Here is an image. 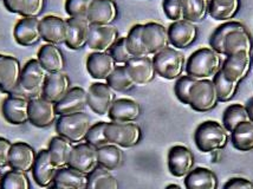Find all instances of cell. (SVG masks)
<instances>
[{
  "label": "cell",
  "mask_w": 253,
  "mask_h": 189,
  "mask_svg": "<svg viewBox=\"0 0 253 189\" xmlns=\"http://www.w3.org/2000/svg\"><path fill=\"white\" fill-rule=\"evenodd\" d=\"M49 189H66V188H62V187H58V186H52V187H50Z\"/></svg>",
  "instance_id": "cell-56"
},
{
  "label": "cell",
  "mask_w": 253,
  "mask_h": 189,
  "mask_svg": "<svg viewBox=\"0 0 253 189\" xmlns=\"http://www.w3.org/2000/svg\"><path fill=\"white\" fill-rule=\"evenodd\" d=\"M245 107H246V110H248V113H249L250 119L253 122V97L248 102V103H246Z\"/></svg>",
  "instance_id": "cell-54"
},
{
  "label": "cell",
  "mask_w": 253,
  "mask_h": 189,
  "mask_svg": "<svg viewBox=\"0 0 253 189\" xmlns=\"http://www.w3.org/2000/svg\"><path fill=\"white\" fill-rule=\"evenodd\" d=\"M156 75L165 79H177L186 68L185 56L174 47H167L153 57Z\"/></svg>",
  "instance_id": "cell-5"
},
{
  "label": "cell",
  "mask_w": 253,
  "mask_h": 189,
  "mask_svg": "<svg viewBox=\"0 0 253 189\" xmlns=\"http://www.w3.org/2000/svg\"><path fill=\"white\" fill-rule=\"evenodd\" d=\"M252 67H253V55H252Z\"/></svg>",
  "instance_id": "cell-57"
},
{
  "label": "cell",
  "mask_w": 253,
  "mask_h": 189,
  "mask_svg": "<svg viewBox=\"0 0 253 189\" xmlns=\"http://www.w3.org/2000/svg\"><path fill=\"white\" fill-rule=\"evenodd\" d=\"M231 142L239 151H253V122L240 123L231 133Z\"/></svg>",
  "instance_id": "cell-35"
},
{
  "label": "cell",
  "mask_w": 253,
  "mask_h": 189,
  "mask_svg": "<svg viewBox=\"0 0 253 189\" xmlns=\"http://www.w3.org/2000/svg\"><path fill=\"white\" fill-rule=\"evenodd\" d=\"M66 46L71 50H81L88 44L91 24L86 18H69Z\"/></svg>",
  "instance_id": "cell-19"
},
{
  "label": "cell",
  "mask_w": 253,
  "mask_h": 189,
  "mask_svg": "<svg viewBox=\"0 0 253 189\" xmlns=\"http://www.w3.org/2000/svg\"><path fill=\"white\" fill-rule=\"evenodd\" d=\"M129 74L137 85H146L156 76L153 58L150 57H134L126 64Z\"/></svg>",
  "instance_id": "cell-24"
},
{
  "label": "cell",
  "mask_w": 253,
  "mask_h": 189,
  "mask_svg": "<svg viewBox=\"0 0 253 189\" xmlns=\"http://www.w3.org/2000/svg\"><path fill=\"white\" fill-rule=\"evenodd\" d=\"M42 39L47 44H65L68 37V23L65 19L56 16H46L41 19Z\"/></svg>",
  "instance_id": "cell-18"
},
{
  "label": "cell",
  "mask_w": 253,
  "mask_h": 189,
  "mask_svg": "<svg viewBox=\"0 0 253 189\" xmlns=\"http://www.w3.org/2000/svg\"><path fill=\"white\" fill-rule=\"evenodd\" d=\"M86 189H120V185L110 170L98 166L88 175Z\"/></svg>",
  "instance_id": "cell-37"
},
{
  "label": "cell",
  "mask_w": 253,
  "mask_h": 189,
  "mask_svg": "<svg viewBox=\"0 0 253 189\" xmlns=\"http://www.w3.org/2000/svg\"><path fill=\"white\" fill-rule=\"evenodd\" d=\"M105 125H107V122H98L91 125L88 134H86L85 142L97 149L103 146L109 145L107 137H105Z\"/></svg>",
  "instance_id": "cell-45"
},
{
  "label": "cell",
  "mask_w": 253,
  "mask_h": 189,
  "mask_svg": "<svg viewBox=\"0 0 253 189\" xmlns=\"http://www.w3.org/2000/svg\"><path fill=\"white\" fill-rule=\"evenodd\" d=\"M22 65L16 57L0 55V91L12 95L20 83Z\"/></svg>",
  "instance_id": "cell-9"
},
{
  "label": "cell",
  "mask_w": 253,
  "mask_h": 189,
  "mask_svg": "<svg viewBox=\"0 0 253 189\" xmlns=\"http://www.w3.org/2000/svg\"><path fill=\"white\" fill-rule=\"evenodd\" d=\"M105 137L111 145L121 147V148H131L138 145L142 137V130L135 123H107L105 125Z\"/></svg>",
  "instance_id": "cell-7"
},
{
  "label": "cell",
  "mask_w": 253,
  "mask_h": 189,
  "mask_svg": "<svg viewBox=\"0 0 253 189\" xmlns=\"http://www.w3.org/2000/svg\"><path fill=\"white\" fill-rule=\"evenodd\" d=\"M197 78L188 76H181L176 79L175 86H174V91H175V95L181 103L183 104H188V97H189V92H191L192 86L194 85V83L197 82Z\"/></svg>",
  "instance_id": "cell-47"
},
{
  "label": "cell",
  "mask_w": 253,
  "mask_h": 189,
  "mask_svg": "<svg viewBox=\"0 0 253 189\" xmlns=\"http://www.w3.org/2000/svg\"><path fill=\"white\" fill-rule=\"evenodd\" d=\"M141 115V106L136 101L129 98H120L114 102L109 113V118L113 122L129 123L134 122Z\"/></svg>",
  "instance_id": "cell-29"
},
{
  "label": "cell",
  "mask_w": 253,
  "mask_h": 189,
  "mask_svg": "<svg viewBox=\"0 0 253 189\" xmlns=\"http://www.w3.org/2000/svg\"><path fill=\"white\" fill-rule=\"evenodd\" d=\"M98 154V166L105 168L108 170H114L119 168L125 160L121 147L115 145H109L101 147L97 149Z\"/></svg>",
  "instance_id": "cell-36"
},
{
  "label": "cell",
  "mask_w": 253,
  "mask_h": 189,
  "mask_svg": "<svg viewBox=\"0 0 253 189\" xmlns=\"http://www.w3.org/2000/svg\"><path fill=\"white\" fill-rule=\"evenodd\" d=\"M186 189H218L219 180L213 170L199 167L185 178Z\"/></svg>",
  "instance_id": "cell-31"
},
{
  "label": "cell",
  "mask_w": 253,
  "mask_h": 189,
  "mask_svg": "<svg viewBox=\"0 0 253 189\" xmlns=\"http://www.w3.org/2000/svg\"><path fill=\"white\" fill-rule=\"evenodd\" d=\"M30 180L25 173L10 170L1 176L0 189H30Z\"/></svg>",
  "instance_id": "cell-43"
},
{
  "label": "cell",
  "mask_w": 253,
  "mask_h": 189,
  "mask_svg": "<svg viewBox=\"0 0 253 189\" xmlns=\"http://www.w3.org/2000/svg\"><path fill=\"white\" fill-rule=\"evenodd\" d=\"M211 0H182L183 18L191 23H201L209 16Z\"/></svg>",
  "instance_id": "cell-38"
},
{
  "label": "cell",
  "mask_w": 253,
  "mask_h": 189,
  "mask_svg": "<svg viewBox=\"0 0 253 189\" xmlns=\"http://www.w3.org/2000/svg\"><path fill=\"white\" fill-rule=\"evenodd\" d=\"M116 68V62L109 52H92L86 59L89 75L98 80H107Z\"/></svg>",
  "instance_id": "cell-22"
},
{
  "label": "cell",
  "mask_w": 253,
  "mask_h": 189,
  "mask_svg": "<svg viewBox=\"0 0 253 189\" xmlns=\"http://www.w3.org/2000/svg\"><path fill=\"white\" fill-rule=\"evenodd\" d=\"M168 37L169 43L173 47L186 49L197 40L198 28L194 23L183 19L179 22H173L168 28Z\"/></svg>",
  "instance_id": "cell-15"
},
{
  "label": "cell",
  "mask_w": 253,
  "mask_h": 189,
  "mask_svg": "<svg viewBox=\"0 0 253 189\" xmlns=\"http://www.w3.org/2000/svg\"><path fill=\"white\" fill-rule=\"evenodd\" d=\"M36 157H37V154H36L35 149L28 143H12L8 166L13 170L28 173L30 170H32Z\"/></svg>",
  "instance_id": "cell-21"
},
{
  "label": "cell",
  "mask_w": 253,
  "mask_h": 189,
  "mask_svg": "<svg viewBox=\"0 0 253 189\" xmlns=\"http://www.w3.org/2000/svg\"><path fill=\"white\" fill-rule=\"evenodd\" d=\"M1 112L11 124H25L29 122V100L18 95H8L2 102Z\"/></svg>",
  "instance_id": "cell-17"
},
{
  "label": "cell",
  "mask_w": 253,
  "mask_h": 189,
  "mask_svg": "<svg viewBox=\"0 0 253 189\" xmlns=\"http://www.w3.org/2000/svg\"><path fill=\"white\" fill-rule=\"evenodd\" d=\"M213 1L222 7L238 8V10H240V5H242V0H213Z\"/></svg>",
  "instance_id": "cell-53"
},
{
  "label": "cell",
  "mask_w": 253,
  "mask_h": 189,
  "mask_svg": "<svg viewBox=\"0 0 253 189\" xmlns=\"http://www.w3.org/2000/svg\"><path fill=\"white\" fill-rule=\"evenodd\" d=\"M53 182L55 186L66 189H86L88 175L68 166L57 170Z\"/></svg>",
  "instance_id": "cell-32"
},
{
  "label": "cell",
  "mask_w": 253,
  "mask_h": 189,
  "mask_svg": "<svg viewBox=\"0 0 253 189\" xmlns=\"http://www.w3.org/2000/svg\"><path fill=\"white\" fill-rule=\"evenodd\" d=\"M12 143L8 140L0 137V168L8 166Z\"/></svg>",
  "instance_id": "cell-51"
},
{
  "label": "cell",
  "mask_w": 253,
  "mask_h": 189,
  "mask_svg": "<svg viewBox=\"0 0 253 189\" xmlns=\"http://www.w3.org/2000/svg\"><path fill=\"white\" fill-rule=\"evenodd\" d=\"M251 121L246 107L243 104H232L224 112L222 115V125L228 133L236 129L240 123Z\"/></svg>",
  "instance_id": "cell-39"
},
{
  "label": "cell",
  "mask_w": 253,
  "mask_h": 189,
  "mask_svg": "<svg viewBox=\"0 0 253 189\" xmlns=\"http://www.w3.org/2000/svg\"><path fill=\"white\" fill-rule=\"evenodd\" d=\"M239 12L238 8H228V7H222V6L218 5L216 2L211 0L210 2V11L209 14L213 19L215 20H221V22H230L231 19H233L237 16V13Z\"/></svg>",
  "instance_id": "cell-50"
},
{
  "label": "cell",
  "mask_w": 253,
  "mask_h": 189,
  "mask_svg": "<svg viewBox=\"0 0 253 189\" xmlns=\"http://www.w3.org/2000/svg\"><path fill=\"white\" fill-rule=\"evenodd\" d=\"M212 80L214 83L219 102H230L236 96L239 84L227 79L221 73V70L214 75Z\"/></svg>",
  "instance_id": "cell-42"
},
{
  "label": "cell",
  "mask_w": 253,
  "mask_h": 189,
  "mask_svg": "<svg viewBox=\"0 0 253 189\" xmlns=\"http://www.w3.org/2000/svg\"><path fill=\"white\" fill-rule=\"evenodd\" d=\"M107 84L114 91L126 92L136 86L126 65H117L114 73L108 77Z\"/></svg>",
  "instance_id": "cell-40"
},
{
  "label": "cell",
  "mask_w": 253,
  "mask_h": 189,
  "mask_svg": "<svg viewBox=\"0 0 253 189\" xmlns=\"http://www.w3.org/2000/svg\"><path fill=\"white\" fill-rule=\"evenodd\" d=\"M72 149H74L72 143L64 137L56 136L51 140L47 151H49L51 160L57 169L69 166Z\"/></svg>",
  "instance_id": "cell-33"
},
{
  "label": "cell",
  "mask_w": 253,
  "mask_h": 189,
  "mask_svg": "<svg viewBox=\"0 0 253 189\" xmlns=\"http://www.w3.org/2000/svg\"><path fill=\"white\" fill-rule=\"evenodd\" d=\"M90 128L91 119L83 112L63 115L56 122V131L58 136L64 137L71 143H80L85 140Z\"/></svg>",
  "instance_id": "cell-4"
},
{
  "label": "cell",
  "mask_w": 253,
  "mask_h": 189,
  "mask_svg": "<svg viewBox=\"0 0 253 189\" xmlns=\"http://www.w3.org/2000/svg\"><path fill=\"white\" fill-rule=\"evenodd\" d=\"M252 68V52L240 51L234 55L227 56L221 64V73L227 79L240 84L249 76Z\"/></svg>",
  "instance_id": "cell-8"
},
{
  "label": "cell",
  "mask_w": 253,
  "mask_h": 189,
  "mask_svg": "<svg viewBox=\"0 0 253 189\" xmlns=\"http://www.w3.org/2000/svg\"><path fill=\"white\" fill-rule=\"evenodd\" d=\"M142 40L149 55H156L169 47L168 29L159 23H147L143 25Z\"/></svg>",
  "instance_id": "cell-14"
},
{
  "label": "cell",
  "mask_w": 253,
  "mask_h": 189,
  "mask_svg": "<svg viewBox=\"0 0 253 189\" xmlns=\"http://www.w3.org/2000/svg\"><path fill=\"white\" fill-rule=\"evenodd\" d=\"M86 106H88V91L80 86H75L69 90L61 102L56 104V113L59 116L70 115V113L83 112Z\"/></svg>",
  "instance_id": "cell-26"
},
{
  "label": "cell",
  "mask_w": 253,
  "mask_h": 189,
  "mask_svg": "<svg viewBox=\"0 0 253 189\" xmlns=\"http://www.w3.org/2000/svg\"><path fill=\"white\" fill-rule=\"evenodd\" d=\"M94 0H66L65 11L70 18H86Z\"/></svg>",
  "instance_id": "cell-46"
},
{
  "label": "cell",
  "mask_w": 253,
  "mask_h": 189,
  "mask_svg": "<svg viewBox=\"0 0 253 189\" xmlns=\"http://www.w3.org/2000/svg\"><path fill=\"white\" fill-rule=\"evenodd\" d=\"M119 31L113 25H91L88 47L95 52H109L113 45L119 40Z\"/></svg>",
  "instance_id": "cell-16"
},
{
  "label": "cell",
  "mask_w": 253,
  "mask_h": 189,
  "mask_svg": "<svg viewBox=\"0 0 253 189\" xmlns=\"http://www.w3.org/2000/svg\"><path fill=\"white\" fill-rule=\"evenodd\" d=\"M222 189H253V182L244 178H233L226 182Z\"/></svg>",
  "instance_id": "cell-52"
},
{
  "label": "cell",
  "mask_w": 253,
  "mask_h": 189,
  "mask_svg": "<svg viewBox=\"0 0 253 189\" xmlns=\"http://www.w3.org/2000/svg\"><path fill=\"white\" fill-rule=\"evenodd\" d=\"M166 189H181V188H180L177 185H169L166 187Z\"/></svg>",
  "instance_id": "cell-55"
},
{
  "label": "cell",
  "mask_w": 253,
  "mask_h": 189,
  "mask_svg": "<svg viewBox=\"0 0 253 189\" xmlns=\"http://www.w3.org/2000/svg\"><path fill=\"white\" fill-rule=\"evenodd\" d=\"M69 167L89 175L92 170L98 167L97 148L86 142L78 143L72 149Z\"/></svg>",
  "instance_id": "cell-12"
},
{
  "label": "cell",
  "mask_w": 253,
  "mask_h": 189,
  "mask_svg": "<svg viewBox=\"0 0 253 189\" xmlns=\"http://www.w3.org/2000/svg\"><path fill=\"white\" fill-rule=\"evenodd\" d=\"M194 140L200 151L214 152L224 149L227 146L230 137H228V131L221 123L206 121L197 128Z\"/></svg>",
  "instance_id": "cell-2"
},
{
  "label": "cell",
  "mask_w": 253,
  "mask_h": 189,
  "mask_svg": "<svg viewBox=\"0 0 253 189\" xmlns=\"http://www.w3.org/2000/svg\"><path fill=\"white\" fill-rule=\"evenodd\" d=\"M253 40L245 26L240 25L227 34L224 40V56H231L240 51L252 52Z\"/></svg>",
  "instance_id": "cell-27"
},
{
  "label": "cell",
  "mask_w": 253,
  "mask_h": 189,
  "mask_svg": "<svg viewBox=\"0 0 253 189\" xmlns=\"http://www.w3.org/2000/svg\"><path fill=\"white\" fill-rule=\"evenodd\" d=\"M115 101V91L107 83H94L88 90V106L97 115H108Z\"/></svg>",
  "instance_id": "cell-10"
},
{
  "label": "cell",
  "mask_w": 253,
  "mask_h": 189,
  "mask_svg": "<svg viewBox=\"0 0 253 189\" xmlns=\"http://www.w3.org/2000/svg\"><path fill=\"white\" fill-rule=\"evenodd\" d=\"M219 98L212 79H198L189 92L188 104L198 113H207L218 106Z\"/></svg>",
  "instance_id": "cell-6"
},
{
  "label": "cell",
  "mask_w": 253,
  "mask_h": 189,
  "mask_svg": "<svg viewBox=\"0 0 253 189\" xmlns=\"http://www.w3.org/2000/svg\"><path fill=\"white\" fill-rule=\"evenodd\" d=\"M194 154L185 146L173 147L168 152V168L175 178H186L194 169Z\"/></svg>",
  "instance_id": "cell-13"
},
{
  "label": "cell",
  "mask_w": 253,
  "mask_h": 189,
  "mask_svg": "<svg viewBox=\"0 0 253 189\" xmlns=\"http://www.w3.org/2000/svg\"><path fill=\"white\" fill-rule=\"evenodd\" d=\"M70 79L63 73L49 74L43 86V96L45 100L57 104L61 102L70 90Z\"/></svg>",
  "instance_id": "cell-25"
},
{
  "label": "cell",
  "mask_w": 253,
  "mask_h": 189,
  "mask_svg": "<svg viewBox=\"0 0 253 189\" xmlns=\"http://www.w3.org/2000/svg\"><path fill=\"white\" fill-rule=\"evenodd\" d=\"M242 25V23L239 22H225L222 25L219 26L218 29L213 32V35L211 36L210 39V45L211 49H213L215 52H218L219 55H224V40L225 37L227 36V34L232 30L237 29L238 26Z\"/></svg>",
  "instance_id": "cell-44"
},
{
  "label": "cell",
  "mask_w": 253,
  "mask_h": 189,
  "mask_svg": "<svg viewBox=\"0 0 253 189\" xmlns=\"http://www.w3.org/2000/svg\"><path fill=\"white\" fill-rule=\"evenodd\" d=\"M38 62L49 74L62 73L65 68V58L57 45L46 44L41 47L37 56Z\"/></svg>",
  "instance_id": "cell-30"
},
{
  "label": "cell",
  "mask_w": 253,
  "mask_h": 189,
  "mask_svg": "<svg viewBox=\"0 0 253 189\" xmlns=\"http://www.w3.org/2000/svg\"><path fill=\"white\" fill-rule=\"evenodd\" d=\"M0 181H1V175H0Z\"/></svg>",
  "instance_id": "cell-58"
},
{
  "label": "cell",
  "mask_w": 253,
  "mask_h": 189,
  "mask_svg": "<svg viewBox=\"0 0 253 189\" xmlns=\"http://www.w3.org/2000/svg\"><path fill=\"white\" fill-rule=\"evenodd\" d=\"M119 16L115 0H94L86 19L91 25H111Z\"/></svg>",
  "instance_id": "cell-20"
},
{
  "label": "cell",
  "mask_w": 253,
  "mask_h": 189,
  "mask_svg": "<svg viewBox=\"0 0 253 189\" xmlns=\"http://www.w3.org/2000/svg\"><path fill=\"white\" fill-rule=\"evenodd\" d=\"M142 24H136L130 29L126 36V47L132 57H148L149 53L144 47L142 40Z\"/></svg>",
  "instance_id": "cell-41"
},
{
  "label": "cell",
  "mask_w": 253,
  "mask_h": 189,
  "mask_svg": "<svg viewBox=\"0 0 253 189\" xmlns=\"http://www.w3.org/2000/svg\"><path fill=\"white\" fill-rule=\"evenodd\" d=\"M221 55L210 47L193 52L186 63V74L197 79H210L221 69Z\"/></svg>",
  "instance_id": "cell-1"
},
{
  "label": "cell",
  "mask_w": 253,
  "mask_h": 189,
  "mask_svg": "<svg viewBox=\"0 0 253 189\" xmlns=\"http://www.w3.org/2000/svg\"><path fill=\"white\" fill-rule=\"evenodd\" d=\"M57 170L58 169L52 163L49 151H39L32 168L33 179H35L36 184L41 187L50 186L53 182Z\"/></svg>",
  "instance_id": "cell-28"
},
{
  "label": "cell",
  "mask_w": 253,
  "mask_h": 189,
  "mask_svg": "<svg viewBox=\"0 0 253 189\" xmlns=\"http://www.w3.org/2000/svg\"><path fill=\"white\" fill-rule=\"evenodd\" d=\"M6 10L23 18H37L45 7V0H2Z\"/></svg>",
  "instance_id": "cell-34"
},
{
  "label": "cell",
  "mask_w": 253,
  "mask_h": 189,
  "mask_svg": "<svg viewBox=\"0 0 253 189\" xmlns=\"http://www.w3.org/2000/svg\"><path fill=\"white\" fill-rule=\"evenodd\" d=\"M109 53L114 58V61L116 62V64L120 65H126V63L130 61L131 58H134L129 52L128 47H126V37L119 38V40L113 45V47L109 50Z\"/></svg>",
  "instance_id": "cell-48"
},
{
  "label": "cell",
  "mask_w": 253,
  "mask_h": 189,
  "mask_svg": "<svg viewBox=\"0 0 253 189\" xmlns=\"http://www.w3.org/2000/svg\"><path fill=\"white\" fill-rule=\"evenodd\" d=\"M162 7L166 17L171 22H179L183 20V5L182 0H164Z\"/></svg>",
  "instance_id": "cell-49"
},
{
  "label": "cell",
  "mask_w": 253,
  "mask_h": 189,
  "mask_svg": "<svg viewBox=\"0 0 253 189\" xmlns=\"http://www.w3.org/2000/svg\"><path fill=\"white\" fill-rule=\"evenodd\" d=\"M56 104L44 97L29 100V122L35 127L45 128L56 122Z\"/></svg>",
  "instance_id": "cell-11"
},
{
  "label": "cell",
  "mask_w": 253,
  "mask_h": 189,
  "mask_svg": "<svg viewBox=\"0 0 253 189\" xmlns=\"http://www.w3.org/2000/svg\"><path fill=\"white\" fill-rule=\"evenodd\" d=\"M47 76H49V73L42 67L38 59H30L23 67L19 86L12 95L22 96L28 100L39 97L38 95L43 89Z\"/></svg>",
  "instance_id": "cell-3"
},
{
  "label": "cell",
  "mask_w": 253,
  "mask_h": 189,
  "mask_svg": "<svg viewBox=\"0 0 253 189\" xmlns=\"http://www.w3.org/2000/svg\"><path fill=\"white\" fill-rule=\"evenodd\" d=\"M14 39L22 46H32L42 39L41 20L37 18H23L14 26Z\"/></svg>",
  "instance_id": "cell-23"
}]
</instances>
